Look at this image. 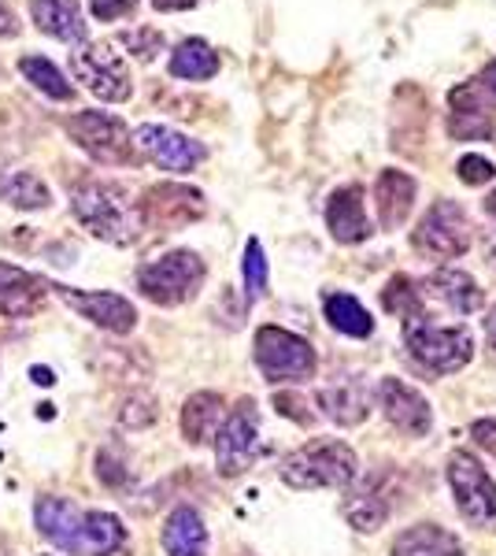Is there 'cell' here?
<instances>
[{
    "mask_svg": "<svg viewBox=\"0 0 496 556\" xmlns=\"http://www.w3.org/2000/svg\"><path fill=\"white\" fill-rule=\"evenodd\" d=\"M275 405H278V412H282V416L296 419V424H311V419H315V416H308V412H301L304 401L293 397V393H275Z\"/></svg>",
    "mask_w": 496,
    "mask_h": 556,
    "instance_id": "obj_38",
    "label": "cell"
},
{
    "mask_svg": "<svg viewBox=\"0 0 496 556\" xmlns=\"http://www.w3.org/2000/svg\"><path fill=\"white\" fill-rule=\"evenodd\" d=\"M411 249L430 260H456L471 249V219L456 201H434L419 227L411 230Z\"/></svg>",
    "mask_w": 496,
    "mask_h": 556,
    "instance_id": "obj_5",
    "label": "cell"
},
{
    "mask_svg": "<svg viewBox=\"0 0 496 556\" xmlns=\"http://www.w3.org/2000/svg\"><path fill=\"white\" fill-rule=\"evenodd\" d=\"M430 293L448 304L453 312H459V316H467V312H478L482 308V290H478V282L467 271H459V267H441V271L430 275Z\"/></svg>",
    "mask_w": 496,
    "mask_h": 556,
    "instance_id": "obj_24",
    "label": "cell"
},
{
    "mask_svg": "<svg viewBox=\"0 0 496 556\" xmlns=\"http://www.w3.org/2000/svg\"><path fill=\"white\" fill-rule=\"evenodd\" d=\"M374 204H378V223L382 230H396L408 219L411 204H415V178L404 172H382L374 182Z\"/></svg>",
    "mask_w": 496,
    "mask_h": 556,
    "instance_id": "obj_21",
    "label": "cell"
},
{
    "mask_svg": "<svg viewBox=\"0 0 496 556\" xmlns=\"http://www.w3.org/2000/svg\"><path fill=\"white\" fill-rule=\"evenodd\" d=\"M471 434L485 453L496 456V419H478V424L471 427Z\"/></svg>",
    "mask_w": 496,
    "mask_h": 556,
    "instance_id": "obj_39",
    "label": "cell"
},
{
    "mask_svg": "<svg viewBox=\"0 0 496 556\" xmlns=\"http://www.w3.org/2000/svg\"><path fill=\"white\" fill-rule=\"evenodd\" d=\"M448 486H453L459 513H463L467 519L485 523V519L496 516V482L485 475V468L474 460L471 453L448 456Z\"/></svg>",
    "mask_w": 496,
    "mask_h": 556,
    "instance_id": "obj_11",
    "label": "cell"
},
{
    "mask_svg": "<svg viewBox=\"0 0 496 556\" xmlns=\"http://www.w3.org/2000/svg\"><path fill=\"white\" fill-rule=\"evenodd\" d=\"M382 304H385V312H396V316L411 319L422 312V293L415 290V282L408 275H393L390 286L382 290Z\"/></svg>",
    "mask_w": 496,
    "mask_h": 556,
    "instance_id": "obj_32",
    "label": "cell"
},
{
    "mask_svg": "<svg viewBox=\"0 0 496 556\" xmlns=\"http://www.w3.org/2000/svg\"><path fill=\"white\" fill-rule=\"evenodd\" d=\"M126 49L133 52V56H141V60H152L160 52V45H164V38H160L156 30H149V26H141V30H130V34H123L119 38Z\"/></svg>",
    "mask_w": 496,
    "mask_h": 556,
    "instance_id": "obj_34",
    "label": "cell"
},
{
    "mask_svg": "<svg viewBox=\"0 0 496 556\" xmlns=\"http://www.w3.org/2000/svg\"><path fill=\"white\" fill-rule=\"evenodd\" d=\"M327 227H330L333 241H341V245H359V241H367L374 235L371 219H367V208H364V190H359V186H345V190H338L330 197Z\"/></svg>",
    "mask_w": 496,
    "mask_h": 556,
    "instance_id": "obj_18",
    "label": "cell"
},
{
    "mask_svg": "<svg viewBox=\"0 0 496 556\" xmlns=\"http://www.w3.org/2000/svg\"><path fill=\"white\" fill-rule=\"evenodd\" d=\"M119 419L126 427H149L156 419V401L152 397H130L119 412Z\"/></svg>",
    "mask_w": 496,
    "mask_h": 556,
    "instance_id": "obj_37",
    "label": "cell"
},
{
    "mask_svg": "<svg viewBox=\"0 0 496 556\" xmlns=\"http://www.w3.org/2000/svg\"><path fill=\"white\" fill-rule=\"evenodd\" d=\"M204 260L189 249H175V253H164L160 260H149L138 271V290L145 293L152 304H164V308H175V304H186L201 293L204 286Z\"/></svg>",
    "mask_w": 496,
    "mask_h": 556,
    "instance_id": "obj_4",
    "label": "cell"
},
{
    "mask_svg": "<svg viewBox=\"0 0 496 556\" xmlns=\"http://www.w3.org/2000/svg\"><path fill=\"white\" fill-rule=\"evenodd\" d=\"M378 408L385 412V419H390L396 430H404V434H411V438L427 434L430 424H434L427 397L400 379H382V386H378Z\"/></svg>",
    "mask_w": 496,
    "mask_h": 556,
    "instance_id": "obj_15",
    "label": "cell"
},
{
    "mask_svg": "<svg viewBox=\"0 0 496 556\" xmlns=\"http://www.w3.org/2000/svg\"><path fill=\"white\" fill-rule=\"evenodd\" d=\"M222 419H227V408H222V397L219 393H193L182 408V434L189 438L193 445H204L219 434Z\"/></svg>",
    "mask_w": 496,
    "mask_h": 556,
    "instance_id": "obj_25",
    "label": "cell"
},
{
    "mask_svg": "<svg viewBox=\"0 0 496 556\" xmlns=\"http://www.w3.org/2000/svg\"><path fill=\"white\" fill-rule=\"evenodd\" d=\"M322 308H327V319L333 330H341V334H348V338H371L374 319L356 298H348V293H327Z\"/></svg>",
    "mask_w": 496,
    "mask_h": 556,
    "instance_id": "obj_28",
    "label": "cell"
},
{
    "mask_svg": "<svg viewBox=\"0 0 496 556\" xmlns=\"http://www.w3.org/2000/svg\"><path fill=\"white\" fill-rule=\"evenodd\" d=\"M482 86L489 89V93L496 97V64H489V67H485V75H482Z\"/></svg>",
    "mask_w": 496,
    "mask_h": 556,
    "instance_id": "obj_43",
    "label": "cell"
},
{
    "mask_svg": "<svg viewBox=\"0 0 496 556\" xmlns=\"http://www.w3.org/2000/svg\"><path fill=\"white\" fill-rule=\"evenodd\" d=\"M485 212H489L493 219H496V190H493L489 197H485Z\"/></svg>",
    "mask_w": 496,
    "mask_h": 556,
    "instance_id": "obj_45",
    "label": "cell"
},
{
    "mask_svg": "<svg viewBox=\"0 0 496 556\" xmlns=\"http://www.w3.org/2000/svg\"><path fill=\"white\" fill-rule=\"evenodd\" d=\"M44 278L23 271L15 264H4L0 260V316L4 319H26L41 308L44 301Z\"/></svg>",
    "mask_w": 496,
    "mask_h": 556,
    "instance_id": "obj_17",
    "label": "cell"
},
{
    "mask_svg": "<svg viewBox=\"0 0 496 556\" xmlns=\"http://www.w3.org/2000/svg\"><path fill=\"white\" fill-rule=\"evenodd\" d=\"M485 256H489V264L496 267V238L489 241V249H485Z\"/></svg>",
    "mask_w": 496,
    "mask_h": 556,
    "instance_id": "obj_46",
    "label": "cell"
},
{
    "mask_svg": "<svg viewBox=\"0 0 496 556\" xmlns=\"http://www.w3.org/2000/svg\"><path fill=\"white\" fill-rule=\"evenodd\" d=\"M0 197H4L12 208H49L52 193L34 172H8L0 175Z\"/></svg>",
    "mask_w": 496,
    "mask_h": 556,
    "instance_id": "obj_29",
    "label": "cell"
},
{
    "mask_svg": "<svg viewBox=\"0 0 496 556\" xmlns=\"http://www.w3.org/2000/svg\"><path fill=\"white\" fill-rule=\"evenodd\" d=\"M193 4L196 0H152V8H160V12H186Z\"/></svg>",
    "mask_w": 496,
    "mask_h": 556,
    "instance_id": "obj_41",
    "label": "cell"
},
{
    "mask_svg": "<svg viewBox=\"0 0 496 556\" xmlns=\"http://www.w3.org/2000/svg\"><path fill=\"white\" fill-rule=\"evenodd\" d=\"M356 475L359 460L345 442H311L282 460V482L293 490H345Z\"/></svg>",
    "mask_w": 496,
    "mask_h": 556,
    "instance_id": "obj_2",
    "label": "cell"
},
{
    "mask_svg": "<svg viewBox=\"0 0 496 556\" xmlns=\"http://www.w3.org/2000/svg\"><path fill=\"white\" fill-rule=\"evenodd\" d=\"M71 71H75L78 83L93 97H101V101L107 104L130 101V93H133L130 67H126V60L115 52V45H107V41L82 45V49L71 56Z\"/></svg>",
    "mask_w": 496,
    "mask_h": 556,
    "instance_id": "obj_7",
    "label": "cell"
},
{
    "mask_svg": "<svg viewBox=\"0 0 496 556\" xmlns=\"http://www.w3.org/2000/svg\"><path fill=\"white\" fill-rule=\"evenodd\" d=\"M170 75L182 78V83H204V78L219 75V56L204 38H186L170 52Z\"/></svg>",
    "mask_w": 496,
    "mask_h": 556,
    "instance_id": "obj_26",
    "label": "cell"
},
{
    "mask_svg": "<svg viewBox=\"0 0 496 556\" xmlns=\"http://www.w3.org/2000/svg\"><path fill=\"white\" fill-rule=\"evenodd\" d=\"M38 531L67 556H82V513L63 497H38L34 505Z\"/></svg>",
    "mask_w": 496,
    "mask_h": 556,
    "instance_id": "obj_16",
    "label": "cell"
},
{
    "mask_svg": "<svg viewBox=\"0 0 496 556\" xmlns=\"http://www.w3.org/2000/svg\"><path fill=\"white\" fill-rule=\"evenodd\" d=\"M133 149L145 152L156 167H164V172H175V175H186L193 172L196 164H204L207 149L201 141L186 138V134L170 130V127H160V123H145V127L133 130Z\"/></svg>",
    "mask_w": 496,
    "mask_h": 556,
    "instance_id": "obj_12",
    "label": "cell"
},
{
    "mask_svg": "<svg viewBox=\"0 0 496 556\" xmlns=\"http://www.w3.org/2000/svg\"><path fill=\"white\" fill-rule=\"evenodd\" d=\"M485 338H489L496 349V308H489V316H485Z\"/></svg>",
    "mask_w": 496,
    "mask_h": 556,
    "instance_id": "obj_42",
    "label": "cell"
},
{
    "mask_svg": "<svg viewBox=\"0 0 496 556\" xmlns=\"http://www.w3.org/2000/svg\"><path fill=\"white\" fill-rule=\"evenodd\" d=\"M393 556H463V542L437 523H419L396 538Z\"/></svg>",
    "mask_w": 496,
    "mask_h": 556,
    "instance_id": "obj_23",
    "label": "cell"
},
{
    "mask_svg": "<svg viewBox=\"0 0 496 556\" xmlns=\"http://www.w3.org/2000/svg\"><path fill=\"white\" fill-rule=\"evenodd\" d=\"M259 456V412L256 401L245 397L238 408L222 419L219 434H215V464H219V475H245Z\"/></svg>",
    "mask_w": 496,
    "mask_h": 556,
    "instance_id": "obj_8",
    "label": "cell"
},
{
    "mask_svg": "<svg viewBox=\"0 0 496 556\" xmlns=\"http://www.w3.org/2000/svg\"><path fill=\"white\" fill-rule=\"evenodd\" d=\"M67 134L78 149H86L93 160L101 164H130L133 160V141H130V130L119 115H107V112H78L71 115L67 123Z\"/></svg>",
    "mask_w": 496,
    "mask_h": 556,
    "instance_id": "obj_9",
    "label": "cell"
},
{
    "mask_svg": "<svg viewBox=\"0 0 496 556\" xmlns=\"http://www.w3.org/2000/svg\"><path fill=\"white\" fill-rule=\"evenodd\" d=\"M30 15L38 23V30H44L56 41L82 45L89 34L78 0H30Z\"/></svg>",
    "mask_w": 496,
    "mask_h": 556,
    "instance_id": "obj_20",
    "label": "cell"
},
{
    "mask_svg": "<svg viewBox=\"0 0 496 556\" xmlns=\"http://www.w3.org/2000/svg\"><path fill=\"white\" fill-rule=\"evenodd\" d=\"M341 513H345V519L356 527V531H378V527L390 519V505H385L374 490H356V493H348V497H345Z\"/></svg>",
    "mask_w": 496,
    "mask_h": 556,
    "instance_id": "obj_31",
    "label": "cell"
},
{
    "mask_svg": "<svg viewBox=\"0 0 496 556\" xmlns=\"http://www.w3.org/2000/svg\"><path fill=\"white\" fill-rule=\"evenodd\" d=\"M20 71L26 75V83H30L34 89H41L44 97H52V101H71V97H75V86L67 83V75H63V71L52 64V60L23 56Z\"/></svg>",
    "mask_w": 496,
    "mask_h": 556,
    "instance_id": "obj_30",
    "label": "cell"
},
{
    "mask_svg": "<svg viewBox=\"0 0 496 556\" xmlns=\"http://www.w3.org/2000/svg\"><path fill=\"white\" fill-rule=\"evenodd\" d=\"M456 172H459V178H463L467 186H485V182H493L496 167H493L485 156H474V152H471V156H463V160H459V167H456Z\"/></svg>",
    "mask_w": 496,
    "mask_h": 556,
    "instance_id": "obj_35",
    "label": "cell"
},
{
    "mask_svg": "<svg viewBox=\"0 0 496 556\" xmlns=\"http://www.w3.org/2000/svg\"><path fill=\"white\" fill-rule=\"evenodd\" d=\"M448 104H453V119H448V134H453V138L485 141L493 134L496 97L482 86V78L456 86L453 93H448Z\"/></svg>",
    "mask_w": 496,
    "mask_h": 556,
    "instance_id": "obj_14",
    "label": "cell"
},
{
    "mask_svg": "<svg viewBox=\"0 0 496 556\" xmlns=\"http://www.w3.org/2000/svg\"><path fill=\"white\" fill-rule=\"evenodd\" d=\"M23 26H20V20H15V12L8 4H0V41H8V38H15Z\"/></svg>",
    "mask_w": 496,
    "mask_h": 556,
    "instance_id": "obj_40",
    "label": "cell"
},
{
    "mask_svg": "<svg viewBox=\"0 0 496 556\" xmlns=\"http://www.w3.org/2000/svg\"><path fill=\"white\" fill-rule=\"evenodd\" d=\"M34 382H38V386H52V371H49V367H34Z\"/></svg>",
    "mask_w": 496,
    "mask_h": 556,
    "instance_id": "obj_44",
    "label": "cell"
},
{
    "mask_svg": "<svg viewBox=\"0 0 496 556\" xmlns=\"http://www.w3.org/2000/svg\"><path fill=\"white\" fill-rule=\"evenodd\" d=\"M71 212L89 235L107 245H133L145 230L138 201H130L119 182H82L71 193Z\"/></svg>",
    "mask_w": 496,
    "mask_h": 556,
    "instance_id": "obj_1",
    "label": "cell"
},
{
    "mask_svg": "<svg viewBox=\"0 0 496 556\" xmlns=\"http://www.w3.org/2000/svg\"><path fill=\"white\" fill-rule=\"evenodd\" d=\"M164 553L167 556H204L207 553V527L196 508L178 505L164 523Z\"/></svg>",
    "mask_w": 496,
    "mask_h": 556,
    "instance_id": "obj_22",
    "label": "cell"
},
{
    "mask_svg": "<svg viewBox=\"0 0 496 556\" xmlns=\"http://www.w3.org/2000/svg\"><path fill=\"white\" fill-rule=\"evenodd\" d=\"M89 12L97 23H115L138 12V0H89Z\"/></svg>",
    "mask_w": 496,
    "mask_h": 556,
    "instance_id": "obj_36",
    "label": "cell"
},
{
    "mask_svg": "<svg viewBox=\"0 0 496 556\" xmlns=\"http://www.w3.org/2000/svg\"><path fill=\"white\" fill-rule=\"evenodd\" d=\"M256 364L270 382H304L315 375L319 356L315 349L282 327H259L256 330Z\"/></svg>",
    "mask_w": 496,
    "mask_h": 556,
    "instance_id": "obj_6",
    "label": "cell"
},
{
    "mask_svg": "<svg viewBox=\"0 0 496 556\" xmlns=\"http://www.w3.org/2000/svg\"><path fill=\"white\" fill-rule=\"evenodd\" d=\"M204 193L193 190V186H182V182H160V186H149L145 197H141L138 212H141V227H152L160 235L167 230H178L186 223H196L204 215Z\"/></svg>",
    "mask_w": 496,
    "mask_h": 556,
    "instance_id": "obj_10",
    "label": "cell"
},
{
    "mask_svg": "<svg viewBox=\"0 0 496 556\" xmlns=\"http://www.w3.org/2000/svg\"><path fill=\"white\" fill-rule=\"evenodd\" d=\"M241 271H245V298H249V304L259 301L267 293V256H264V245H259L256 238H249Z\"/></svg>",
    "mask_w": 496,
    "mask_h": 556,
    "instance_id": "obj_33",
    "label": "cell"
},
{
    "mask_svg": "<svg viewBox=\"0 0 496 556\" xmlns=\"http://www.w3.org/2000/svg\"><path fill=\"white\" fill-rule=\"evenodd\" d=\"M367 390L356 375H333V382H327L319 390V408L327 412L338 427H356L367 419Z\"/></svg>",
    "mask_w": 496,
    "mask_h": 556,
    "instance_id": "obj_19",
    "label": "cell"
},
{
    "mask_svg": "<svg viewBox=\"0 0 496 556\" xmlns=\"http://www.w3.org/2000/svg\"><path fill=\"white\" fill-rule=\"evenodd\" d=\"M126 545V527L112 513H82V556H112Z\"/></svg>",
    "mask_w": 496,
    "mask_h": 556,
    "instance_id": "obj_27",
    "label": "cell"
},
{
    "mask_svg": "<svg viewBox=\"0 0 496 556\" xmlns=\"http://www.w3.org/2000/svg\"><path fill=\"white\" fill-rule=\"evenodd\" d=\"M56 290V298L75 308L78 316L89 319L93 327L101 330H112V334H130L138 327V308L130 301L119 298V293H107V290H75V286H49Z\"/></svg>",
    "mask_w": 496,
    "mask_h": 556,
    "instance_id": "obj_13",
    "label": "cell"
},
{
    "mask_svg": "<svg viewBox=\"0 0 496 556\" xmlns=\"http://www.w3.org/2000/svg\"><path fill=\"white\" fill-rule=\"evenodd\" d=\"M404 342H408V353L415 356V364H422L434 375H456L459 367H467L474 356L471 330L441 327V323L422 319V312L404 319Z\"/></svg>",
    "mask_w": 496,
    "mask_h": 556,
    "instance_id": "obj_3",
    "label": "cell"
}]
</instances>
